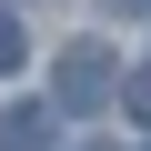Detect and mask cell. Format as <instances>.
I'll use <instances>...</instances> for the list:
<instances>
[{"label": "cell", "instance_id": "cell-1", "mask_svg": "<svg viewBox=\"0 0 151 151\" xmlns=\"http://www.w3.org/2000/svg\"><path fill=\"white\" fill-rule=\"evenodd\" d=\"M50 91H60V121H81V111H101V101L121 91V60H111L101 40H70L60 70H50Z\"/></svg>", "mask_w": 151, "mask_h": 151}, {"label": "cell", "instance_id": "cell-2", "mask_svg": "<svg viewBox=\"0 0 151 151\" xmlns=\"http://www.w3.org/2000/svg\"><path fill=\"white\" fill-rule=\"evenodd\" d=\"M60 111H0V151H50L60 131H50Z\"/></svg>", "mask_w": 151, "mask_h": 151}, {"label": "cell", "instance_id": "cell-3", "mask_svg": "<svg viewBox=\"0 0 151 151\" xmlns=\"http://www.w3.org/2000/svg\"><path fill=\"white\" fill-rule=\"evenodd\" d=\"M0 70H20V20L0 10Z\"/></svg>", "mask_w": 151, "mask_h": 151}, {"label": "cell", "instance_id": "cell-4", "mask_svg": "<svg viewBox=\"0 0 151 151\" xmlns=\"http://www.w3.org/2000/svg\"><path fill=\"white\" fill-rule=\"evenodd\" d=\"M131 111H141V121H151V70H141V81H131Z\"/></svg>", "mask_w": 151, "mask_h": 151}, {"label": "cell", "instance_id": "cell-5", "mask_svg": "<svg viewBox=\"0 0 151 151\" xmlns=\"http://www.w3.org/2000/svg\"><path fill=\"white\" fill-rule=\"evenodd\" d=\"M101 10H121V20H141V10H151V0H101Z\"/></svg>", "mask_w": 151, "mask_h": 151}]
</instances>
